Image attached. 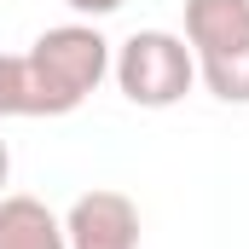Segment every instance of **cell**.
Segmentation results:
<instances>
[{
	"mask_svg": "<svg viewBox=\"0 0 249 249\" xmlns=\"http://www.w3.org/2000/svg\"><path fill=\"white\" fill-rule=\"evenodd\" d=\"M110 75H116L127 105L168 110V105H180L191 93L197 58H191L186 35H174V29H133L122 47L110 53Z\"/></svg>",
	"mask_w": 249,
	"mask_h": 249,
	"instance_id": "3",
	"label": "cell"
},
{
	"mask_svg": "<svg viewBox=\"0 0 249 249\" xmlns=\"http://www.w3.org/2000/svg\"><path fill=\"white\" fill-rule=\"evenodd\" d=\"M0 249H70V238L41 197L0 191Z\"/></svg>",
	"mask_w": 249,
	"mask_h": 249,
	"instance_id": "5",
	"label": "cell"
},
{
	"mask_svg": "<svg viewBox=\"0 0 249 249\" xmlns=\"http://www.w3.org/2000/svg\"><path fill=\"white\" fill-rule=\"evenodd\" d=\"M23 116V53H0V122Z\"/></svg>",
	"mask_w": 249,
	"mask_h": 249,
	"instance_id": "6",
	"label": "cell"
},
{
	"mask_svg": "<svg viewBox=\"0 0 249 249\" xmlns=\"http://www.w3.org/2000/svg\"><path fill=\"white\" fill-rule=\"evenodd\" d=\"M110 75V41L93 23H58L23 53V116H70Z\"/></svg>",
	"mask_w": 249,
	"mask_h": 249,
	"instance_id": "1",
	"label": "cell"
},
{
	"mask_svg": "<svg viewBox=\"0 0 249 249\" xmlns=\"http://www.w3.org/2000/svg\"><path fill=\"white\" fill-rule=\"evenodd\" d=\"M186 47L220 105H249V0H186Z\"/></svg>",
	"mask_w": 249,
	"mask_h": 249,
	"instance_id": "2",
	"label": "cell"
},
{
	"mask_svg": "<svg viewBox=\"0 0 249 249\" xmlns=\"http://www.w3.org/2000/svg\"><path fill=\"white\" fill-rule=\"evenodd\" d=\"M70 12H81V18H110V12H122L127 0H64Z\"/></svg>",
	"mask_w": 249,
	"mask_h": 249,
	"instance_id": "7",
	"label": "cell"
},
{
	"mask_svg": "<svg viewBox=\"0 0 249 249\" xmlns=\"http://www.w3.org/2000/svg\"><path fill=\"white\" fill-rule=\"evenodd\" d=\"M6 180H12V151H6V139H0V191H6Z\"/></svg>",
	"mask_w": 249,
	"mask_h": 249,
	"instance_id": "8",
	"label": "cell"
},
{
	"mask_svg": "<svg viewBox=\"0 0 249 249\" xmlns=\"http://www.w3.org/2000/svg\"><path fill=\"white\" fill-rule=\"evenodd\" d=\"M70 249H139V209L122 191H81L64 214Z\"/></svg>",
	"mask_w": 249,
	"mask_h": 249,
	"instance_id": "4",
	"label": "cell"
}]
</instances>
